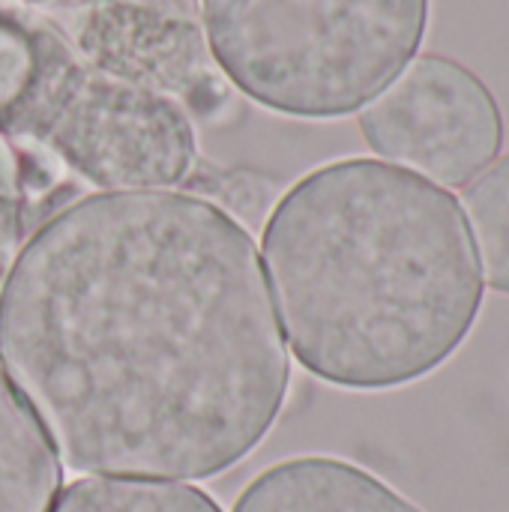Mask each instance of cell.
<instances>
[{"label": "cell", "mask_w": 509, "mask_h": 512, "mask_svg": "<svg viewBox=\"0 0 509 512\" xmlns=\"http://www.w3.org/2000/svg\"><path fill=\"white\" fill-rule=\"evenodd\" d=\"M462 204L489 288L509 297V153L477 174Z\"/></svg>", "instance_id": "10"}, {"label": "cell", "mask_w": 509, "mask_h": 512, "mask_svg": "<svg viewBox=\"0 0 509 512\" xmlns=\"http://www.w3.org/2000/svg\"><path fill=\"white\" fill-rule=\"evenodd\" d=\"M261 252L297 363L342 390L381 393L438 372L483 309L459 201L381 159L300 177L267 216Z\"/></svg>", "instance_id": "2"}, {"label": "cell", "mask_w": 509, "mask_h": 512, "mask_svg": "<svg viewBox=\"0 0 509 512\" xmlns=\"http://www.w3.org/2000/svg\"><path fill=\"white\" fill-rule=\"evenodd\" d=\"M222 78L288 117L360 111L417 57L429 0H201Z\"/></svg>", "instance_id": "3"}, {"label": "cell", "mask_w": 509, "mask_h": 512, "mask_svg": "<svg viewBox=\"0 0 509 512\" xmlns=\"http://www.w3.org/2000/svg\"><path fill=\"white\" fill-rule=\"evenodd\" d=\"M231 512H423L372 471L333 459L297 456L261 471Z\"/></svg>", "instance_id": "7"}, {"label": "cell", "mask_w": 509, "mask_h": 512, "mask_svg": "<svg viewBox=\"0 0 509 512\" xmlns=\"http://www.w3.org/2000/svg\"><path fill=\"white\" fill-rule=\"evenodd\" d=\"M33 39L36 75L3 129L105 192L171 189L195 174V132L177 102L96 69L51 30L33 27Z\"/></svg>", "instance_id": "4"}, {"label": "cell", "mask_w": 509, "mask_h": 512, "mask_svg": "<svg viewBox=\"0 0 509 512\" xmlns=\"http://www.w3.org/2000/svg\"><path fill=\"white\" fill-rule=\"evenodd\" d=\"M366 144L438 186H465L504 147V114L486 81L444 54L411 57L360 108Z\"/></svg>", "instance_id": "5"}, {"label": "cell", "mask_w": 509, "mask_h": 512, "mask_svg": "<svg viewBox=\"0 0 509 512\" xmlns=\"http://www.w3.org/2000/svg\"><path fill=\"white\" fill-rule=\"evenodd\" d=\"M30 3H42V0H30Z\"/></svg>", "instance_id": "15"}, {"label": "cell", "mask_w": 509, "mask_h": 512, "mask_svg": "<svg viewBox=\"0 0 509 512\" xmlns=\"http://www.w3.org/2000/svg\"><path fill=\"white\" fill-rule=\"evenodd\" d=\"M54 512H222L219 504L183 483L84 477L63 489Z\"/></svg>", "instance_id": "9"}, {"label": "cell", "mask_w": 509, "mask_h": 512, "mask_svg": "<svg viewBox=\"0 0 509 512\" xmlns=\"http://www.w3.org/2000/svg\"><path fill=\"white\" fill-rule=\"evenodd\" d=\"M27 231V219H24V201H12V204H0V291L6 285V276L21 252V246Z\"/></svg>", "instance_id": "13"}, {"label": "cell", "mask_w": 509, "mask_h": 512, "mask_svg": "<svg viewBox=\"0 0 509 512\" xmlns=\"http://www.w3.org/2000/svg\"><path fill=\"white\" fill-rule=\"evenodd\" d=\"M60 462L0 369V512H51Z\"/></svg>", "instance_id": "8"}, {"label": "cell", "mask_w": 509, "mask_h": 512, "mask_svg": "<svg viewBox=\"0 0 509 512\" xmlns=\"http://www.w3.org/2000/svg\"><path fill=\"white\" fill-rule=\"evenodd\" d=\"M207 192L216 198L213 204H219L228 216H240L249 225H255L261 222L264 210L276 198V183L255 171H222V174H213V183L207 186Z\"/></svg>", "instance_id": "12"}, {"label": "cell", "mask_w": 509, "mask_h": 512, "mask_svg": "<svg viewBox=\"0 0 509 512\" xmlns=\"http://www.w3.org/2000/svg\"><path fill=\"white\" fill-rule=\"evenodd\" d=\"M33 75H36L33 27H24L0 15V129L24 99Z\"/></svg>", "instance_id": "11"}, {"label": "cell", "mask_w": 509, "mask_h": 512, "mask_svg": "<svg viewBox=\"0 0 509 512\" xmlns=\"http://www.w3.org/2000/svg\"><path fill=\"white\" fill-rule=\"evenodd\" d=\"M24 201V165L15 144L0 129V204Z\"/></svg>", "instance_id": "14"}, {"label": "cell", "mask_w": 509, "mask_h": 512, "mask_svg": "<svg viewBox=\"0 0 509 512\" xmlns=\"http://www.w3.org/2000/svg\"><path fill=\"white\" fill-rule=\"evenodd\" d=\"M0 369L60 462L96 477H216L288 396L249 228L171 189L96 192L27 237L0 291Z\"/></svg>", "instance_id": "1"}, {"label": "cell", "mask_w": 509, "mask_h": 512, "mask_svg": "<svg viewBox=\"0 0 509 512\" xmlns=\"http://www.w3.org/2000/svg\"><path fill=\"white\" fill-rule=\"evenodd\" d=\"M96 69L153 90L180 108L210 114L225 102L201 24L162 0H90L75 33Z\"/></svg>", "instance_id": "6"}]
</instances>
